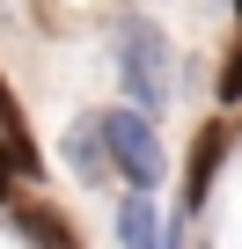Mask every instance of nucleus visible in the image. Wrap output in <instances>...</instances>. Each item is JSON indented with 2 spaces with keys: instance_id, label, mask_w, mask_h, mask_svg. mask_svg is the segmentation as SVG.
Segmentation results:
<instances>
[{
  "instance_id": "f257e3e1",
  "label": "nucleus",
  "mask_w": 242,
  "mask_h": 249,
  "mask_svg": "<svg viewBox=\"0 0 242 249\" xmlns=\"http://www.w3.org/2000/svg\"><path fill=\"white\" fill-rule=\"evenodd\" d=\"M117 73H125L140 117H154V110L169 103V37H162L147 15H132L125 30H117Z\"/></svg>"
},
{
  "instance_id": "f03ea898",
  "label": "nucleus",
  "mask_w": 242,
  "mask_h": 249,
  "mask_svg": "<svg viewBox=\"0 0 242 249\" xmlns=\"http://www.w3.org/2000/svg\"><path fill=\"white\" fill-rule=\"evenodd\" d=\"M95 132H103L110 169L125 176L132 191L154 198V183H162V140L147 132V117H140V110H103V117H95Z\"/></svg>"
},
{
  "instance_id": "7ed1b4c3",
  "label": "nucleus",
  "mask_w": 242,
  "mask_h": 249,
  "mask_svg": "<svg viewBox=\"0 0 242 249\" xmlns=\"http://www.w3.org/2000/svg\"><path fill=\"white\" fill-rule=\"evenodd\" d=\"M117 242L125 249H169V227H162V213H154L147 191H132L125 205H117Z\"/></svg>"
},
{
  "instance_id": "20e7f679",
  "label": "nucleus",
  "mask_w": 242,
  "mask_h": 249,
  "mask_svg": "<svg viewBox=\"0 0 242 249\" xmlns=\"http://www.w3.org/2000/svg\"><path fill=\"white\" fill-rule=\"evenodd\" d=\"M220 154H227V124H205V140L191 147V176H184V205H191V213L205 205V191H213V169H220Z\"/></svg>"
},
{
  "instance_id": "39448f33",
  "label": "nucleus",
  "mask_w": 242,
  "mask_h": 249,
  "mask_svg": "<svg viewBox=\"0 0 242 249\" xmlns=\"http://www.w3.org/2000/svg\"><path fill=\"white\" fill-rule=\"evenodd\" d=\"M15 191H37V147L30 140H0V205H22Z\"/></svg>"
},
{
  "instance_id": "423d86ee",
  "label": "nucleus",
  "mask_w": 242,
  "mask_h": 249,
  "mask_svg": "<svg viewBox=\"0 0 242 249\" xmlns=\"http://www.w3.org/2000/svg\"><path fill=\"white\" fill-rule=\"evenodd\" d=\"M15 227H22V234H37L44 249H81V242H74V227H66L52 205H37V198H30V205H15Z\"/></svg>"
},
{
  "instance_id": "0eeeda50",
  "label": "nucleus",
  "mask_w": 242,
  "mask_h": 249,
  "mask_svg": "<svg viewBox=\"0 0 242 249\" xmlns=\"http://www.w3.org/2000/svg\"><path fill=\"white\" fill-rule=\"evenodd\" d=\"M66 154H74V169H81L88 183H103V176H110V154H103V132H95V117H81V124H74Z\"/></svg>"
},
{
  "instance_id": "6e6552de",
  "label": "nucleus",
  "mask_w": 242,
  "mask_h": 249,
  "mask_svg": "<svg viewBox=\"0 0 242 249\" xmlns=\"http://www.w3.org/2000/svg\"><path fill=\"white\" fill-rule=\"evenodd\" d=\"M0 140H30L22 117H15V95H8V88H0Z\"/></svg>"
},
{
  "instance_id": "1a4fd4ad",
  "label": "nucleus",
  "mask_w": 242,
  "mask_h": 249,
  "mask_svg": "<svg viewBox=\"0 0 242 249\" xmlns=\"http://www.w3.org/2000/svg\"><path fill=\"white\" fill-rule=\"evenodd\" d=\"M235 22H242V0H235Z\"/></svg>"
}]
</instances>
